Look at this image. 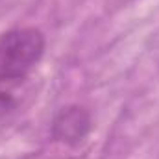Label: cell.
Masks as SVG:
<instances>
[{
	"label": "cell",
	"mask_w": 159,
	"mask_h": 159,
	"mask_svg": "<svg viewBox=\"0 0 159 159\" xmlns=\"http://www.w3.org/2000/svg\"><path fill=\"white\" fill-rule=\"evenodd\" d=\"M44 52V35L37 28H15L0 37V78L26 81Z\"/></svg>",
	"instance_id": "obj_1"
},
{
	"label": "cell",
	"mask_w": 159,
	"mask_h": 159,
	"mask_svg": "<svg viewBox=\"0 0 159 159\" xmlns=\"http://www.w3.org/2000/svg\"><path fill=\"white\" fill-rule=\"evenodd\" d=\"M91 128H93V122L87 109L80 106H69V107H63L54 117L52 135L54 139L74 146V144H80L89 135Z\"/></svg>",
	"instance_id": "obj_2"
},
{
	"label": "cell",
	"mask_w": 159,
	"mask_h": 159,
	"mask_svg": "<svg viewBox=\"0 0 159 159\" xmlns=\"http://www.w3.org/2000/svg\"><path fill=\"white\" fill-rule=\"evenodd\" d=\"M22 83L24 81H20V80L0 78V117L9 113L17 106V98H19V91H20Z\"/></svg>",
	"instance_id": "obj_3"
}]
</instances>
